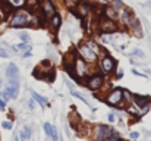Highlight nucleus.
I'll use <instances>...</instances> for the list:
<instances>
[{"label": "nucleus", "instance_id": "obj_1", "mask_svg": "<svg viewBox=\"0 0 151 141\" xmlns=\"http://www.w3.org/2000/svg\"><path fill=\"white\" fill-rule=\"evenodd\" d=\"M76 78H84L88 75V66H87V62L82 59V57H75V62H73V66H72V71H70Z\"/></svg>", "mask_w": 151, "mask_h": 141}, {"label": "nucleus", "instance_id": "obj_2", "mask_svg": "<svg viewBox=\"0 0 151 141\" xmlns=\"http://www.w3.org/2000/svg\"><path fill=\"white\" fill-rule=\"evenodd\" d=\"M28 24H29V16H28L27 10H16L10 19V27H13V28L25 27Z\"/></svg>", "mask_w": 151, "mask_h": 141}, {"label": "nucleus", "instance_id": "obj_3", "mask_svg": "<svg viewBox=\"0 0 151 141\" xmlns=\"http://www.w3.org/2000/svg\"><path fill=\"white\" fill-rule=\"evenodd\" d=\"M113 134H114V129H111L107 125H97L94 128V140L96 141H104Z\"/></svg>", "mask_w": 151, "mask_h": 141}, {"label": "nucleus", "instance_id": "obj_4", "mask_svg": "<svg viewBox=\"0 0 151 141\" xmlns=\"http://www.w3.org/2000/svg\"><path fill=\"white\" fill-rule=\"evenodd\" d=\"M99 30H100V33L103 34H111V33H114L116 31V24H114V21H111V19H109V18H106L104 15H103V18H101L100 21H99Z\"/></svg>", "mask_w": 151, "mask_h": 141}, {"label": "nucleus", "instance_id": "obj_5", "mask_svg": "<svg viewBox=\"0 0 151 141\" xmlns=\"http://www.w3.org/2000/svg\"><path fill=\"white\" fill-rule=\"evenodd\" d=\"M78 51H79V57H82L85 62H96L97 60V53L94 50H91L87 44H81L78 47Z\"/></svg>", "mask_w": 151, "mask_h": 141}, {"label": "nucleus", "instance_id": "obj_6", "mask_svg": "<svg viewBox=\"0 0 151 141\" xmlns=\"http://www.w3.org/2000/svg\"><path fill=\"white\" fill-rule=\"evenodd\" d=\"M38 6L44 18H51L56 13V6L51 0H38Z\"/></svg>", "mask_w": 151, "mask_h": 141}, {"label": "nucleus", "instance_id": "obj_7", "mask_svg": "<svg viewBox=\"0 0 151 141\" xmlns=\"http://www.w3.org/2000/svg\"><path fill=\"white\" fill-rule=\"evenodd\" d=\"M122 98H123V90L114 88V90H111L110 93L106 95L104 101H106L107 104H110V106H116V104H119V103L122 101Z\"/></svg>", "mask_w": 151, "mask_h": 141}, {"label": "nucleus", "instance_id": "obj_8", "mask_svg": "<svg viewBox=\"0 0 151 141\" xmlns=\"http://www.w3.org/2000/svg\"><path fill=\"white\" fill-rule=\"evenodd\" d=\"M103 84H104V77L103 75H93V77H90L88 80H87V87L90 88V90H93V91H96V90H99L103 87Z\"/></svg>", "mask_w": 151, "mask_h": 141}, {"label": "nucleus", "instance_id": "obj_9", "mask_svg": "<svg viewBox=\"0 0 151 141\" xmlns=\"http://www.w3.org/2000/svg\"><path fill=\"white\" fill-rule=\"evenodd\" d=\"M114 66H116V62H114L113 57H110V56H104V57L100 60V68H101V71H103L104 74H110V72H113Z\"/></svg>", "mask_w": 151, "mask_h": 141}, {"label": "nucleus", "instance_id": "obj_10", "mask_svg": "<svg viewBox=\"0 0 151 141\" xmlns=\"http://www.w3.org/2000/svg\"><path fill=\"white\" fill-rule=\"evenodd\" d=\"M0 12H1V18L3 19L7 18L13 12V6L10 4L9 0H1V3H0Z\"/></svg>", "mask_w": 151, "mask_h": 141}, {"label": "nucleus", "instance_id": "obj_11", "mask_svg": "<svg viewBox=\"0 0 151 141\" xmlns=\"http://www.w3.org/2000/svg\"><path fill=\"white\" fill-rule=\"evenodd\" d=\"M103 15H104L106 18L111 19V21H114V19H119V12H117V9H114L113 6H106V7H104V12H103Z\"/></svg>", "mask_w": 151, "mask_h": 141}, {"label": "nucleus", "instance_id": "obj_12", "mask_svg": "<svg viewBox=\"0 0 151 141\" xmlns=\"http://www.w3.org/2000/svg\"><path fill=\"white\" fill-rule=\"evenodd\" d=\"M6 75L9 80H18V75H19V71H18V66L15 63H10L7 66V71H6Z\"/></svg>", "mask_w": 151, "mask_h": 141}, {"label": "nucleus", "instance_id": "obj_13", "mask_svg": "<svg viewBox=\"0 0 151 141\" xmlns=\"http://www.w3.org/2000/svg\"><path fill=\"white\" fill-rule=\"evenodd\" d=\"M44 131H46V134H47L49 137H51L54 141H59L57 131H56V128H54V127H51V124H49V122H46V124H44Z\"/></svg>", "mask_w": 151, "mask_h": 141}, {"label": "nucleus", "instance_id": "obj_14", "mask_svg": "<svg viewBox=\"0 0 151 141\" xmlns=\"http://www.w3.org/2000/svg\"><path fill=\"white\" fill-rule=\"evenodd\" d=\"M50 28L51 31H57L59 28H60V24H62V19H60V16L57 15V13H54L53 16L50 18Z\"/></svg>", "mask_w": 151, "mask_h": 141}, {"label": "nucleus", "instance_id": "obj_15", "mask_svg": "<svg viewBox=\"0 0 151 141\" xmlns=\"http://www.w3.org/2000/svg\"><path fill=\"white\" fill-rule=\"evenodd\" d=\"M131 16H132V12H131L129 9H123V7L120 9V12H119V19L123 22V25L126 24V21H128Z\"/></svg>", "mask_w": 151, "mask_h": 141}, {"label": "nucleus", "instance_id": "obj_16", "mask_svg": "<svg viewBox=\"0 0 151 141\" xmlns=\"http://www.w3.org/2000/svg\"><path fill=\"white\" fill-rule=\"evenodd\" d=\"M31 138V128L29 127H24V129L21 131V140L27 141Z\"/></svg>", "mask_w": 151, "mask_h": 141}, {"label": "nucleus", "instance_id": "obj_17", "mask_svg": "<svg viewBox=\"0 0 151 141\" xmlns=\"http://www.w3.org/2000/svg\"><path fill=\"white\" fill-rule=\"evenodd\" d=\"M32 98H35L43 107H44V104H47V98L46 97H43V95H40L38 93H35V91H32Z\"/></svg>", "mask_w": 151, "mask_h": 141}, {"label": "nucleus", "instance_id": "obj_18", "mask_svg": "<svg viewBox=\"0 0 151 141\" xmlns=\"http://www.w3.org/2000/svg\"><path fill=\"white\" fill-rule=\"evenodd\" d=\"M132 33H134V35H135V37L141 38V37H142V30H141V25H139V24H137V25L132 28Z\"/></svg>", "mask_w": 151, "mask_h": 141}, {"label": "nucleus", "instance_id": "obj_19", "mask_svg": "<svg viewBox=\"0 0 151 141\" xmlns=\"http://www.w3.org/2000/svg\"><path fill=\"white\" fill-rule=\"evenodd\" d=\"M87 46L90 47L91 50H94V51H96V53L99 54V51H100V50H99V46H97V44H96L94 41H91V40H88V41H87Z\"/></svg>", "mask_w": 151, "mask_h": 141}, {"label": "nucleus", "instance_id": "obj_20", "mask_svg": "<svg viewBox=\"0 0 151 141\" xmlns=\"http://www.w3.org/2000/svg\"><path fill=\"white\" fill-rule=\"evenodd\" d=\"M132 54H134V56H138V57H145V53H144L142 50H139V48L132 50Z\"/></svg>", "mask_w": 151, "mask_h": 141}, {"label": "nucleus", "instance_id": "obj_21", "mask_svg": "<svg viewBox=\"0 0 151 141\" xmlns=\"http://www.w3.org/2000/svg\"><path fill=\"white\" fill-rule=\"evenodd\" d=\"M111 6H113L114 9H117V10H119V9H122V7H123V3H122V0H113V4H111Z\"/></svg>", "mask_w": 151, "mask_h": 141}, {"label": "nucleus", "instance_id": "obj_22", "mask_svg": "<svg viewBox=\"0 0 151 141\" xmlns=\"http://www.w3.org/2000/svg\"><path fill=\"white\" fill-rule=\"evenodd\" d=\"M72 95H73V97H76V98H79V100H82L84 103H88V101H87V98H85V97H82L78 91H73V90H72Z\"/></svg>", "mask_w": 151, "mask_h": 141}, {"label": "nucleus", "instance_id": "obj_23", "mask_svg": "<svg viewBox=\"0 0 151 141\" xmlns=\"http://www.w3.org/2000/svg\"><path fill=\"white\" fill-rule=\"evenodd\" d=\"M12 6H22L25 3V0H9Z\"/></svg>", "mask_w": 151, "mask_h": 141}, {"label": "nucleus", "instance_id": "obj_24", "mask_svg": "<svg viewBox=\"0 0 151 141\" xmlns=\"http://www.w3.org/2000/svg\"><path fill=\"white\" fill-rule=\"evenodd\" d=\"M27 48H29L27 44H18V46L13 47V51H18V50H27Z\"/></svg>", "mask_w": 151, "mask_h": 141}, {"label": "nucleus", "instance_id": "obj_25", "mask_svg": "<svg viewBox=\"0 0 151 141\" xmlns=\"http://www.w3.org/2000/svg\"><path fill=\"white\" fill-rule=\"evenodd\" d=\"M104 141H123V140H122V138H119L116 134H113V135H110L109 138H106Z\"/></svg>", "mask_w": 151, "mask_h": 141}, {"label": "nucleus", "instance_id": "obj_26", "mask_svg": "<svg viewBox=\"0 0 151 141\" xmlns=\"http://www.w3.org/2000/svg\"><path fill=\"white\" fill-rule=\"evenodd\" d=\"M123 97L126 98V101H128V103H131V101H132V98H134V97L131 95L129 91H123Z\"/></svg>", "mask_w": 151, "mask_h": 141}, {"label": "nucleus", "instance_id": "obj_27", "mask_svg": "<svg viewBox=\"0 0 151 141\" xmlns=\"http://www.w3.org/2000/svg\"><path fill=\"white\" fill-rule=\"evenodd\" d=\"M1 127H3L4 129H10V128H12V122H7V121H6V122L1 124Z\"/></svg>", "mask_w": 151, "mask_h": 141}, {"label": "nucleus", "instance_id": "obj_28", "mask_svg": "<svg viewBox=\"0 0 151 141\" xmlns=\"http://www.w3.org/2000/svg\"><path fill=\"white\" fill-rule=\"evenodd\" d=\"M7 56H9V53L4 48H0V57H7Z\"/></svg>", "mask_w": 151, "mask_h": 141}, {"label": "nucleus", "instance_id": "obj_29", "mask_svg": "<svg viewBox=\"0 0 151 141\" xmlns=\"http://www.w3.org/2000/svg\"><path fill=\"white\" fill-rule=\"evenodd\" d=\"M69 6H73V4H78V0H65Z\"/></svg>", "mask_w": 151, "mask_h": 141}, {"label": "nucleus", "instance_id": "obj_30", "mask_svg": "<svg viewBox=\"0 0 151 141\" xmlns=\"http://www.w3.org/2000/svg\"><path fill=\"white\" fill-rule=\"evenodd\" d=\"M19 37H21V40H24V41H29V37H28L27 34H21Z\"/></svg>", "mask_w": 151, "mask_h": 141}, {"label": "nucleus", "instance_id": "obj_31", "mask_svg": "<svg viewBox=\"0 0 151 141\" xmlns=\"http://www.w3.org/2000/svg\"><path fill=\"white\" fill-rule=\"evenodd\" d=\"M114 119H116V118H114V115H113V113H110V115H109V121H110V122H114Z\"/></svg>", "mask_w": 151, "mask_h": 141}, {"label": "nucleus", "instance_id": "obj_32", "mask_svg": "<svg viewBox=\"0 0 151 141\" xmlns=\"http://www.w3.org/2000/svg\"><path fill=\"white\" fill-rule=\"evenodd\" d=\"M138 135H139L138 132H131V138H134V140H135V138H138Z\"/></svg>", "mask_w": 151, "mask_h": 141}, {"label": "nucleus", "instance_id": "obj_33", "mask_svg": "<svg viewBox=\"0 0 151 141\" xmlns=\"http://www.w3.org/2000/svg\"><path fill=\"white\" fill-rule=\"evenodd\" d=\"M6 107V103H4V100H0V109H4Z\"/></svg>", "mask_w": 151, "mask_h": 141}, {"label": "nucleus", "instance_id": "obj_34", "mask_svg": "<svg viewBox=\"0 0 151 141\" xmlns=\"http://www.w3.org/2000/svg\"><path fill=\"white\" fill-rule=\"evenodd\" d=\"M93 1H96V3H107V0H93Z\"/></svg>", "mask_w": 151, "mask_h": 141}, {"label": "nucleus", "instance_id": "obj_35", "mask_svg": "<svg viewBox=\"0 0 151 141\" xmlns=\"http://www.w3.org/2000/svg\"><path fill=\"white\" fill-rule=\"evenodd\" d=\"M29 109H34V101L29 100Z\"/></svg>", "mask_w": 151, "mask_h": 141}, {"label": "nucleus", "instance_id": "obj_36", "mask_svg": "<svg viewBox=\"0 0 151 141\" xmlns=\"http://www.w3.org/2000/svg\"><path fill=\"white\" fill-rule=\"evenodd\" d=\"M13 141H19V138H18V137H16V135H15V140Z\"/></svg>", "mask_w": 151, "mask_h": 141}, {"label": "nucleus", "instance_id": "obj_37", "mask_svg": "<svg viewBox=\"0 0 151 141\" xmlns=\"http://www.w3.org/2000/svg\"><path fill=\"white\" fill-rule=\"evenodd\" d=\"M147 6H148V7H151V1H148V3H147Z\"/></svg>", "mask_w": 151, "mask_h": 141}, {"label": "nucleus", "instance_id": "obj_38", "mask_svg": "<svg viewBox=\"0 0 151 141\" xmlns=\"http://www.w3.org/2000/svg\"><path fill=\"white\" fill-rule=\"evenodd\" d=\"M0 87H1V80H0Z\"/></svg>", "mask_w": 151, "mask_h": 141}, {"label": "nucleus", "instance_id": "obj_39", "mask_svg": "<svg viewBox=\"0 0 151 141\" xmlns=\"http://www.w3.org/2000/svg\"><path fill=\"white\" fill-rule=\"evenodd\" d=\"M81 1H87V0H81Z\"/></svg>", "mask_w": 151, "mask_h": 141}, {"label": "nucleus", "instance_id": "obj_40", "mask_svg": "<svg viewBox=\"0 0 151 141\" xmlns=\"http://www.w3.org/2000/svg\"><path fill=\"white\" fill-rule=\"evenodd\" d=\"M0 95H1V93H0Z\"/></svg>", "mask_w": 151, "mask_h": 141}, {"label": "nucleus", "instance_id": "obj_41", "mask_svg": "<svg viewBox=\"0 0 151 141\" xmlns=\"http://www.w3.org/2000/svg\"><path fill=\"white\" fill-rule=\"evenodd\" d=\"M150 141H151V140H150Z\"/></svg>", "mask_w": 151, "mask_h": 141}]
</instances>
